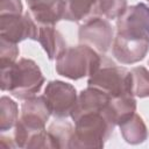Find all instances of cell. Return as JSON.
Segmentation results:
<instances>
[{"label": "cell", "instance_id": "obj_1", "mask_svg": "<svg viewBox=\"0 0 149 149\" xmlns=\"http://www.w3.org/2000/svg\"><path fill=\"white\" fill-rule=\"evenodd\" d=\"M43 84V73L33 59L20 58L15 63L1 69V91L8 92L16 99L26 100L37 95Z\"/></svg>", "mask_w": 149, "mask_h": 149}, {"label": "cell", "instance_id": "obj_2", "mask_svg": "<svg viewBox=\"0 0 149 149\" xmlns=\"http://www.w3.org/2000/svg\"><path fill=\"white\" fill-rule=\"evenodd\" d=\"M72 121L74 132L69 148H102L116 126L111 118L108 106L104 111L80 114Z\"/></svg>", "mask_w": 149, "mask_h": 149}, {"label": "cell", "instance_id": "obj_3", "mask_svg": "<svg viewBox=\"0 0 149 149\" xmlns=\"http://www.w3.org/2000/svg\"><path fill=\"white\" fill-rule=\"evenodd\" d=\"M102 55L90 45L68 47L56 59V72L65 78L78 80L93 74L101 64Z\"/></svg>", "mask_w": 149, "mask_h": 149}, {"label": "cell", "instance_id": "obj_4", "mask_svg": "<svg viewBox=\"0 0 149 149\" xmlns=\"http://www.w3.org/2000/svg\"><path fill=\"white\" fill-rule=\"evenodd\" d=\"M50 115L51 112L43 94L23 100L21 114L14 127V141L16 147L26 148L29 139L35 133L45 129Z\"/></svg>", "mask_w": 149, "mask_h": 149}, {"label": "cell", "instance_id": "obj_5", "mask_svg": "<svg viewBox=\"0 0 149 149\" xmlns=\"http://www.w3.org/2000/svg\"><path fill=\"white\" fill-rule=\"evenodd\" d=\"M87 86L97 87L107 93L111 98L132 94L130 70L102 56L100 66L88 77Z\"/></svg>", "mask_w": 149, "mask_h": 149}, {"label": "cell", "instance_id": "obj_6", "mask_svg": "<svg viewBox=\"0 0 149 149\" xmlns=\"http://www.w3.org/2000/svg\"><path fill=\"white\" fill-rule=\"evenodd\" d=\"M43 97L52 116L56 119H66L71 116L78 99V93L74 86L69 83L50 80L44 88Z\"/></svg>", "mask_w": 149, "mask_h": 149}, {"label": "cell", "instance_id": "obj_7", "mask_svg": "<svg viewBox=\"0 0 149 149\" xmlns=\"http://www.w3.org/2000/svg\"><path fill=\"white\" fill-rule=\"evenodd\" d=\"M79 43L95 49L100 54L107 52L114 41V29L106 17L93 16L80 23L78 29Z\"/></svg>", "mask_w": 149, "mask_h": 149}, {"label": "cell", "instance_id": "obj_8", "mask_svg": "<svg viewBox=\"0 0 149 149\" xmlns=\"http://www.w3.org/2000/svg\"><path fill=\"white\" fill-rule=\"evenodd\" d=\"M0 37H5L14 43L27 38L37 41L38 27L29 12L0 15Z\"/></svg>", "mask_w": 149, "mask_h": 149}, {"label": "cell", "instance_id": "obj_9", "mask_svg": "<svg viewBox=\"0 0 149 149\" xmlns=\"http://www.w3.org/2000/svg\"><path fill=\"white\" fill-rule=\"evenodd\" d=\"M116 33L149 41V6L139 2L128 7L116 20Z\"/></svg>", "mask_w": 149, "mask_h": 149}, {"label": "cell", "instance_id": "obj_10", "mask_svg": "<svg viewBox=\"0 0 149 149\" xmlns=\"http://www.w3.org/2000/svg\"><path fill=\"white\" fill-rule=\"evenodd\" d=\"M149 51V41L115 34L112 55L121 64H135L142 61Z\"/></svg>", "mask_w": 149, "mask_h": 149}, {"label": "cell", "instance_id": "obj_11", "mask_svg": "<svg viewBox=\"0 0 149 149\" xmlns=\"http://www.w3.org/2000/svg\"><path fill=\"white\" fill-rule=\"evenodd\" d=\"M28 12L40 26L51 24L63 20L64 0H26Z\"/></svg>", "mask_w": 149, "mask_h": 149}, {"label": "cell", "instance_id": "obj_12", "mask_svg": "<svg viewBox=\"0 0 149 149\" xmlns=\"http://www.w3.org/2000/svg\"><path fill=\"white\" fill-rule=\"evenodd\" d=\"M109 100H111V97L104 91L97 87L87 86L86 88L81 90L78 93V99L71 113V119L73 120L80 114H84L87 112L104 111L107 108Z\"/></svg>", "mask_w": 149, "mask_h": 149}, {"label": "cell", "instance_id": "obj_13", "mask_svg": "<svg viewBox=\"0 0 149 149\" xmlns=\"http://www.w3.org/2000/svg\"><path fill=\"white\" fill-rule=\"evenodd\" d=\"M99 1L100 0H64L63 20L83 23L93 16L100 15Z\"/></svg>", "mask_w": 149, "mask_h": 149}, {"label": "cell", "instance_id": "obj_14", "mask_svg": "<svg viewBox=\"0 0 149 149\" xmlns=\"http://www.w3.org/2000/svg\"><path fill=\"white\" fill-rule=\"evenodd\" d=\"M37 41L40 42L41 47L43 48L50 61L57 59L58 56L68 48L62 33L51 24L38 26Z\"/></svg>", "mask_w": 149, "mask_h": 149}, {"label": "cell", "instance_id": "obj_15", "mask_svg": "<svg viewBox=\"0 0 149 149\" xmlns=\"http://www.w3.org/2000/svg\"><path fill=\"white\" fill-rule=\"evenodd\" d=\"M123 140L129 144H140L148 139V129L143 119L134 113L129 119L119 125Z\"/></svg>", "mask_w": 149, "mask_h": 149}, {"label": "cell", "instance_id": "obj_16", "mask_svg": "<svg viewBox=\"0 0 149 149\" xmlns=\"http://www.w3.org/2000/svg\"><path fill=\"white\" fill-rule=\"evenodd\" d=\"M108 111L114 123L119 126L136 112L135 97L132 94H126L116 98H111L108 104Z\"/></svg>", "mask_w": 149, "mask_h": 149}, {"label": "cell", "instance_id": "obj_17", "mask_svg": "<svg viewBox=\"0 0 149 149\" xmlns=\"http://www.w3.org/2000/svg\"><path fill=\"white\" fill-rule=\"evenodd\" d=\"M19 120L17 104L9 97L2 95L0 98V130L7 132L15 127Z\"/></svg>", "mask_w": 149, "mask_h": 149}, {"label": "cell", "instance_id": "obj_18", "mask_svg": "<svg viewBox=\"0 0 149 149\" xmlns=\"http://www.w3.org/2000/svg\"><path fill=\"white\" fill-rule=\"evenodd\" d=\"M132 94L137 98L149 97V70L144 66H135L130 70Z\"/></svg>", "mask_w": 149, "mask_h": 149}, {"label": "cell", "instance_id": "obj_19", "mask_svg": "<svg viewBox=\"0 0 149 149\" xmlns=\"http://www.w3.org/2000/svg\"><path fill=\"white\" fill-rule=\"evenodd\" d=\"M48 132L55 137L59 148H69L70 140L74 132V127L64 119H56L48 127Z\"/></svg>", "mask_w": 149, "mask_h": 149}, {"label": "cell", "instance_id": "obj_20", "mask_svg": "<svg viewBox=\"0 0 149 149\" xmlns=\"http://www.w3.org/2000/svg\"><path fill=\"white\" fill-rule=\"evenodd\" d=\"M128 8L127 0H100L99 14L107 20H118Z\"/></svg>", "mask_w": 149, "mask_h": 149}, {"label": "cell", "instance_id": "obj_21", "mask_svg": "<svg viewBox=\"0 0 149 149\" xmlns=\"http://www.w3.org/2000/svg\"><path fill=\"white\" fill-rule=\"evenodd\" d=\"M20 50L17 43H14L5 37H0V66L6 68L17 61Z\"/></svg>", "mask_w": 149, "mask_h": 149}, {"label": "cell", "instance_id": "obj_22", "mask_svg": "<svg viewBox=\"0 0 149 149\" xmlns=\"http://www.w3.org/2000/svg\"><path fill=\"white\" fill-rule=\"evenodd\" d=\"M26 148H49L57 149L59 148L55 137L48 132V129H43L41 132L35 133L28 141Z\"/></svg>", "mask_w": 149, "mask_h": 149}, {"label": "cell", "instance_id": "obj_23", "mask_svg": "<svg viewBox=\"0 0 149 149\" xmlns=\"http://www.w3.org/2000/svg\"><path fill=\"white\" fill-rule=\"evenodd\" d=\"M23 5L21 0H0V15L22 14Z\"/></svg>", "mask_w": 149, "mask_h": 149}, {"label": "cell", "instance_id": "obj_24", "mask_svg": "<svg viewBox=\"0 0 149 149\" xmlns=\"http://www.w3.org/2000/svg\"><path fill=\"white\" fill-rule=\"evenodd\" d=\"M7 140H8V137H6L3 135L0 136V147L1 148L8 149V148H15L16 147V143L14 140H12V139H9V141H7Z\"/></svg>", "mask_w": 149, "mask_h": 149}, {"label": "cell", "instance_id": "obj_25", "mask_svg": "<svg viewBox=\"0 0 149 149\" xmlns=\"http://www.w3.org/2000/svg\"><path fill=\"white\" fill-rule=\"evenodd\" d=\"M148 65H149V61H148Z\"/></svg>", "mask_w": 149, "mask_h": 149}, {"label": "cell", "instance_id": "obj_26", "mask_svg": "<svg viewBox=\"0 0 149 149\" xmlns=\"http://www.w3.org/2000/svg\"><path fill=\"white\" fill-rule=\"evenodd\" d=\"M147 1H149V0H147Z\"/></svg>", "mask_w": 149, "mask_h": 149}]
</instances>
